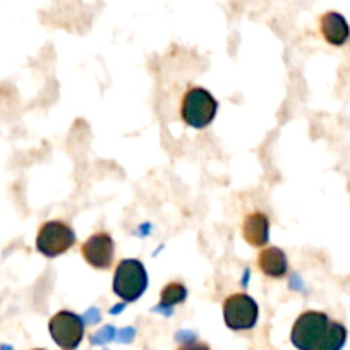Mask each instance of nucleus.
I'll return each mask as SVG.
<instances>
[{
  "mask_svg": "<svg viewBox=\"0 0 350 350\" xmlns=\"http://www.w3.org/2000/svg\"><path fill=\"white\" fill-rule=\"evenodd\" d=\"M218 102L208 90L200 86L189 88L180 103V117L187 126L204 129L217 116Z\"/></svg>",
  "mask_w": 350,
  "mask_h": 350,
  "instance_id": "1",
  "label": "nucleus"
},
{
  "mask_svg": "<svg viewBox=\"0 0 350 350\" xmlns=\"http://www.w3.org/2000/svg\"><path fill=\"white\" fill-rule=\"evenodd\" d=\"M148 287L146 268L137 259H122L113 275V292L126 302H134Z\"/></svg>",
  "mask_w": 350,
  "mask_h": 350,
  "instance_id": "2",
  "label": "nucleus"
},
{
  "mask_svg": "<svg viewBox=\"0 0 350 350\" xmlns=\"http://www.w3.org/2000/svg\"><path fill=\"white\" fill-rule=\"evenodd\" d=\"M76 242V234L66 221L52 220L40 227L36 249L46 258H57L69 251Z\"/></svg>",
  "mask_w": 350,
  "mask_h": 350,
  "instance_id": "3",
  "label": "nucleus"
},
{
  "mask_svg": "<svg viewBox=\"0 0 350 350\" xmlns=\"http://www.w3.org/2000/svg\"><path fill=\"white\" fill-rule=\"evenodd\" d=\"M328 326L329 319L325 312L306 311L292 328V342L301 350H314L321 343Z\"/></svg>",
  "mask_w": 350,
  "mask_h": 350,
  "instance_id": "4",
  "label": "nucleus"
},
{
  "mask_svg": "<svg viewBox=\"0 0 350 350\" xmlns=\"http://www.w3.org/2000/svg\"><path fill=\"white\" fill-rule=\"evenodd\" d=\"M259 308L247 294H232L224 302V318L228 328L249 329L258 321Z\"/></svg>",
  "mask_w": 350,
  "mask_h": 350,
  "instance_id": "5",
  "label": "nucleus"
},
{
  "mask_svg": "<svg viewBox=\"0 0 350 350\" xmlns=\"http://www.w3.org/2000/svg\"><path fill=\"white\" fill-rule=\"evenodd\" d=\"M50 335L62 349H74L79 345L84 335V321L81 316L70 311H60L50 319Z\"/></svg>",
  "mask_w": 350,
  "mask_h": 350,
  "instance_id": "6",
  "label": "nucleus"
},
{
  "mask_svg": "<svg viewBox=\"0 0 350 350\" xmlns=\"http://www.w3.org/2000/svg\"><path fill=\"white\" fill-rule=\"evenodd\" d=\"M84 261L96 270H109L116 258V242L107 232H98L88 239L81 247Z\"/></svg>",
  "mask_w": 350,
  "mask_h": 350,
  "instance_id": "7",
  "label": "nucleus"
},
{
  "mask_svg": "<svg viewBox=\"0 0 350 350\" xmlns=\"http://www.w3.org/2000/svg\"><path fill=\"white\" fill-rule=\"evenodd\" d=\"M242 237L252 247H262L268 244L270 237V221L261 211L249 213L242 221Z\"/></svg>",
  "mask_w": 350,
  "mask_h": 350,
  "instance_id": "8",
  "label": "nucleus"
},
{
  "mask_svg": "<svg viewBox=\"0 0 350 350\" xmlns=\"http://www.w3.org/2000/svg\"><path fill=\"white\" fill-rule=\"evenodd\" d=\"M258 267L262 273L270 278H282L287 275L288 262L287 256L280 247H265L258 256Z\"/></svg>",
  "mask_w": 350,
  "mask_h": 350,
  "instance_id": "9",
  "label": "nucleus"
},
{
  "mask_svg": "<svg viewBox=\"0 0 350 350\" xmlns=\"http://www.w3.org/2000/svg\"><path fill=\"white\" fill-rule=\"evenodd\" d=\"M321 33L326 42L338 46L347 42L350 31L343 16L336 14V12H328L321 18Z\"/></svg>",
  "mask_w": 350,
  "mask_h": 350,
  "instance_id": "10",
  "label": "nucleus"
},
{
  "mask_svg": "<svg viewBox=\"0 0 350 350\" xmlns=\"http://www.w3.org/2000/svg\"><path fill=\"white\" fill-rule=\"evenodd\" d=\"M347 332L340 323L329 321L328 329H326L325 336H323L321 343L316 347L314 350H340L345 343Z\"/></svg>",
  "mask_w": 350,
  "mask_h": 350,
  "instance_id": "11",
  "label": "nucleus"
},
{
  "mask_svg": "<svg viewBox=\"0 0 350 350\" xmlns=\"http://www.w3.org/2000/svg\"><path fill=\"white\" fill-rule=\"evenodd\" d=\"M187 297V288L180 282H170L165 285L160 294V306L163 308H172V306L183 304Z\"/></svg>",
  "mask_w": 350,
  "mask_h": 350,
  "instance_id": "12",
  "label": "nucleus"
},
{
  "mask_svg": "<svg viewBox=\"0 0 350 350\" xmlns=\"http://www.w3.org/2000/svg\"><path fill=\"white\" fill-rule=\"evenodd\" d=\"M179 350H210V349H208V345H204V343L193 342V343H186V345L180 347Z\"/></svg>",
  "mask_w": 350,
  "mask_h": 350,
  "instance_id": "13",
  "label": "nucleus"
}]
</instances>
